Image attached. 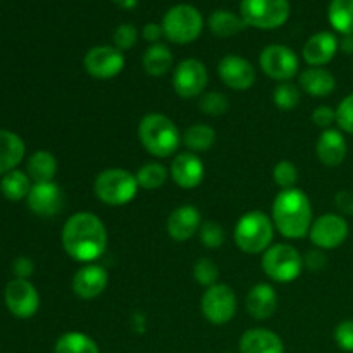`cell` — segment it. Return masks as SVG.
<instances>
[{
    "label": "cell",
    "instance_id": "obj_35",
    "mask_svg": "<svg viewBox=\"0 0 353 353\" xmlns=\"http://www.w3.org/2000/svg\"><path fill=\"white\" fill-rule=\"evenodd\" d=\"M193 278H195V281L199 285L209 288V286H214L216 283H219L217 281L219 279V268H217V264L212 259L202 257L193 265Z\"/></svg>",
    "mask_w": 353,
    "mask_h": 353
},
{
    "label": "cell",
    "instance_id": "obj_18",
    "mask_svg": "<svg viewBox=\"0 0 353 353\" xmlns=\"http://www.w3.org/2000/svg\"><path fill=\"white\" fill-rule=\"evenodd\" d=\"M109 285V272L103 265L83 264L72 278V292L81 300H93L102 295Z\"/></svg>",
    "mask_w": 353,
    "mask_h": 353
},
{
    "label": "cell",
    "instance_id": "obj_49",
    "mask_svg": "<svg viewBox=\"0 0 353 353\" xmlns=\"http://www.w3.org/2000/svg\"><path fill=\"white\" fill-rule=\"evenodd\" d=\"M223 353H231V352H223Z\"/></svg>",
    "mask_w": 353,
    "mask_h": 353
},
{
    "label": "cell",
    "instance_id": "obj_19",
    "mask_svg": "<svg viewBox=\"0 0 353 353\" xmlns=\"http://www.w3.org/2000/svg\"><path fill=\"white\" fill-rule=\"evenodd\" d=\"M200 226H202V216H200V210L192 203L176 207L165 221L168 234L174 241L192 240L195 234H199Z\"/></svg>",
    "mask_w": 353,
    "mask_h": 353
},
{
    "label": "cell",
    "instance_id": "obj_44",
    "mask_svg": "<svg viewBox=\"0 0 353 353\" xmlns=\"http://www.w3.org/2000/svg\"><path fill=\"white\" fill-rule=\"evenodd\" d=\"M141 37L143 40H147L148 43L154 45V43H161V38L164 37V31H162L161 24H155V23H148L145 24L143 31H141Z\"/></svg>",
    "mask_w": 353,
    "mask_h": 353
},
{
    "label": "cell",
    "instance_id": "obj_25",
    "mask_svg": "<svg viewBox=\"0 0 353 353\" xmlns=\"http://www.w3.org/2000/svg\"><path fill=\"white\" fill-rule=\"evenodd\" d=\"M26 154V145L19 134L0 130V174L14 171Z\"/></svg>",
    "mask_w": 353,
    "mask_h": 353
},
{
    "label": "cell",
    "instance_id": "obj_2",
    "mask_svg": "<svg viewBox=\"0 0 353 353\" xmlns=\"http://www.w3.org/2000/svg\"><path fill=\"white\" fill-rule=\"evenodd\" d=\"M271 219L276 231L288 240H302L309 236L314 223L310 199L300 188L281 190L272 202Z\"/></svg>",
    "mask_w": 353,
    "mask_h": 353
},
{
    "label": "cell",
    "instance_id": "obj_42",
    "mask_svg": "<svg viewBox=\"0 0 353 353\" xmlns=\"http://www.w3.org/2000/svg\"><path fill=\"white\" fill-rule=\"evenodd\" d=\"M312 123L321 130H330L336 123V109L330 105H319L312 112Z\"/></svg>",
    "mask_w": 353,
    "mask_h": 353
},
{
    "label": "cell",
    "instance_id": "obj_26",
    "mask_svg": "<svg viewBox=\"0 0 353 353\" xmlns=\"http://www.w3.org/2000/svg\"><path fill=\"white\" fill-rule=\"evenodd\" d=\"M141 64H143L145 72L148 76L159 78V76H164L165 72L171 71L172 64H174V57H172V52L168 45L154 43L145 50Z\"/></svg>",
    "mask_w": 353,
    "mask_h": 353
},
{
    "label": "cell",
    "instance_id": "obj_3",
    "mask_svg": "<svg viewBox=\"0 0 353 353\" xmlns=\"http://www.w3.org/2000/svg\"><path fill=\"white\" fill-rule=\"evenodd\" d=\"M138 138L145 150L157 159L171 157L183 143V134L168 116L150 112L138 123Z\"/></svg>",
    "mask_w": 353,
    "mask_h": 353
},
{
    "label": "cell",
    "instance_id": "obj_47",
    "mask_svg": "<svg viewBox=\"0 0 353 353\" xmlns=\"http://www.w3.org/2000/svg\"><path fill=\"white\" fill-rule=\"evenodd\" d=\"M340 48L345 54H353V34H345L340 40Z\"/></svg>",
    "mask_w": 353,
    "mask_h": 353
},
{
    "label": "cell",
    "instance_id": "obj_31",
    "mask_svg": "<svg viewBox=\"0 0 353 353\" xmlns=\"http://www.w3.org/2000/svg\"><path fill=\"white\" fill-rule=\"evenodd\" d=\"M327 19L333 30L343 37L353 34V0H331Z\"/></svg>",
    "mask_w": 353,
    "mask_h": 353
},
{
    "label": "cell",
    "instance_id": "obj_20",
    "mask_svg": "<svg viewBox=\"0 0 353 353\" xmlns=\"http://www.w3.org/2000/svg\"><path fill=\"white\" fill-rule=\"evenodd\" d=\"M338 48H340V40L336 34L330 31H319L305 41L302 57L309 64V68H323L333 61Z\"/></svg>",
    "mask_w": 353,
    "mask_h": 353
},
{
    "label": "cell",
    "instance_id": "obj_40",
    "mask_svg": "<svg viewBox=\"0 0 353 353\" xmlns=\"http://www.w3.org/2000/svg\"><path fill=\"white\" fill-rule=\"evenodd\" d=\"M336 124L340 131L353 134V93L345 97L336 107Z\"/></svg>",
    "mask_w": 353,
    "mask_h": 353
},
{
    "label": "cell",
    "instance_id": "obj_9",
    "mask_svg": "<svg viewBox=\"0 0 353 353\" xmlns=\"http://www.w3.org/2000/svg\"><path fill=\"white\" fill-rule=\"evenodd\" d=\"M236 293L224 283H216L214 286L205 288L202 299H200L202 316L214 326H223V324L230 323L236 316Z\"/></svg>",
    "mask_w": 353,
    "mask_h": 353
},
{
    "label": "cell",
    "instance_id": "obj_12",
    "mask_svg": "<svg viewBox=\"0 0 353 353\" xmlns=\"http://www.w3.org/2000/svg\"><path fill=\"white\" fill-rule=\"evenodd\" d=\"M348 231L350 228L343 216L327 212L314 219L309 238L314 247L319 250H334L345 243V240L348 238Z\"/></svg>",
    "mask_w": 353,
    "mask_h": 353
},
{
    "label": "cell",
    "instance_id": "obj_48",
    "mask_svg": "<svg viewBox=\"0 0 353 353\" xmlns=\"http://www.w3.org/2000/svg\"><path fill=\"white\" fill-rule=\"evenodd\" d=\"M114 3H117V6L121 7V9H126V10H131L137 7L138 0H112Z\"/></svg>",
    "mask_w": 353,
    "mask_h": 353
},
{
    "label": "cell",
    "instance_id": "obj_6",
    "mask_svg": "<svg viewBox=\"0 0 353 353\" xmlns=\"http://www.w3.org/2000/svg\"><path fill=\"white\" fill-rule=\"evenodd\" d=\"M161 26L169 41L176 45H188L202 34L203 17L196 7L178 3L164 14Z\"/></svg>",
    "mask_w": 353,
    "mask_h": 353
},
{
    "label": "cell",
    "instance_id": "obj_11",
    "mask_svg": "<svg viewBox=\"0 0 353 353\" xmlns=\"http://www.w3.org/2000/svg\"><path fill=\"white\" fill-rule=\"evenodd\" d=\"M209 83V72L205 64L199 59H185L172 71V88L181 99L202 97Z\"/></svg>",
    "mask_w": 353,
    "mask_h": 353
},
{
    "label": "cell",
    "instance_id": "obj_7",
    "mask_svg": "<svg viewBox=\"0 0 353 353\" xmlns=\"http://www.w3.org/2000/svg\"><path fill=\"white\" fill-rule=\"evenodd\" d=\"M303 268L302 254L288 243H274L262 254V271L274 283L295 281Z\"/></svg>",
    "mask_w": 353,
    "mask_h": 353
},
{
    "label": "cell",
    "instance_id": "obj_39",
    "mask_svg": "<svg viewBox=\"0 0 353 353\" xmlns=\"http://www.w3.org/2000/svg\"><path fill=\"white\" fill-rule=\"evenodd\" d=\"M112 40H114V47H116L117 50L121 52L130 50V48H133L134 43L138 41L137 26H133V24L130 23L119 24V26L116 28V31H114Z\"/></svg>",
    "mask_w": 353,
    "mask_h": 353
},
{
    "label": "cell",
    "instance_id": "obj_46",
    "mask_svg": "<svg viewBox=\"0 0 353 353\" xmlns=\"http://www.w3.org/2000/svg\"><path fill=\"white\" fill-rule=\"evenodd\" d=\"M338 209L347 214H353V195L348 192H340L336 195Z\"/></svg>",
    "mask_w": 353,
    "mask_h": 353
},
{
    "label": "cell",
    "instance_id": "obj_45",
    "mask_svg": "<svg viewBox=\"0 0 353 353\" xmlns=\"http://www.w3.org/2000/svg\"><path fill=\"white\" fill-rule=\"evenodd\" d=\"M303 264H305L309 269H316V271H319V269L326 264V257H324L323 250H319V248H317V250H310L309 254L303 257Z\"/></svg>",
    "mask_w": 353,
    "mask_h": 353
},
{
    "label": "cell",
    "instance_id": "obj_23",
    "mask_svg": "<svg viewBox=\"0 0 353 353\" xmlns=\"http://www.w3.org/2000/svg\"><path fill=\"white\" fill-rule=\"evenodd\" d=\"M240 353H285L281 338L265 327H254L240 338Z\"/></svg>",
    "mask_w": 353,
    "mask_h": 353
},
{
    "label": "cell",
    "instance_id": "obj_34",
    "mask_svg": "<svg viewBox=\"0 0 353 353\" xmlns=\"http://www.w3.org/2000/svg\"><path fill=\"white\" fill-rule=\"evenodd\" d=\"M272 100L281 110H293L300 103V90L292 81L279 83L272 93Z\"/></svg>",
    "mask_w": 353,
    "mask_h": 353
},
{
    "label": "cell",
    "instance_id": "obj_14",
    "mask_svg": "<svg viewBox=\"0 0 353 353\" xmlns=\"http://www.w3.org/2000/svg\"><path fill=\"white\" fill-rule=\"evenodd\" d=\"M9 312L17 319H30L40 309V295L28 279H12L7 283L3 292Z\"/></svg>",
    "mask_w": 353,
    "mask_h": 353
},
{
    "label": "cell",
    "instance_id": "obj_38",
    "mask_svg": "<svg viewBox=\"0 0 353 353\" xmlns=\"http://www.w3.org/2000/svg\"><path fill=\"white\" fill-rule=\"evenodd\" d=\"M200 241L205 245L210 250H216V248H221L224 245V240H226V233H224L223 226L216 221H205L202 223L199 231Z\"/></svg>",
    "mask_w": 353,
    "mask_h": 353
},
{
    "label": "cell",
    "instance_id": "obj_17",
    "mask_svg": "<svg viewBox=\"0 0 353 353\" xmlns=\"http://www.w3.org/2000/svg\"><path fill=\"white\" fill-rule=\"evenodd\" d=\"M205 168L199 154L193 152H179L174 155L169 168V178L183 190H193L203 181Z\"/></svg>",
    "mask_w": 353,
    "mask_h": 353
},
{
    "label": "cell",
    "instance_id": "obj_13",
    "mask_svg": "<svg viewBox=\"0 0 353 353\" xmlns=\"http://www.w3.org/2000/svg\"><path fill=\"white\" fill-rule=\"evenodd\" d=\"M124 55L110 45H97L85 54V71L95 79H112L124 69Z\"/></svg>",
    "mask_w": 353,
    "mask_h": 353
},
{
    "label": "cell",
    "instance_id": "obj_22",
    "mask_svg": "<svg viewBox=\"0 0 353 353\" xmlns=\"http://www.w3.org/2000/svg\"><path fill=\"white\" fill-rule=\"evenodd\" d=\"M348 145L340 130H324L316 141V155L326 168H338L347 159Z\"/></svg>",
    "mask_w": 353,
    "mask_h": 353
},
{
    "label": "cell",
    "instance_id": "obj_37",
    "mask_svg": "<svg viewBox=\"0 0 353 353\" xmlns=\"http://www.w3.org/2000/svg\"><path fill=\"white\" fill-rule=\"evenodd\" d=\"M272 179L281 190L295 188L299 181V169L292 161H279L272 169Z\"/></svg>",
    "mask_w": 353,
    "mask_h": 353
},
{
    "label": "cell",
    "instance_id": "obj_1",
    "mask_svg": "<svg viewBox=\"0 0 353 353\" xmlns=\"http://www.w3.org/2000/svg\"><path fill=\"white\" fill-rule=\"evenodd\" d=\"M61 241L72 261L92 264L105 254L109 233L99 216L93 212H76L62 226Z\"/></svg>",
    "mask_w": 353,
    "mask_h": 353
},
{
    "label": "cell",
    "instance_id": "obj_27",
    "mask_svg": "<svg viewBox=\"0 0 353 353\" xmlns=\"http://www.w3.org/2000/svg\"><path fill=\"white\" fill-rule=\"evenodd\" d=\"M26 172L33 183L54 181L57 174V159L48 150H37L28 159Z\"/></svg>",
    "mask_w": 353,
    "mask_h": 353
},
{
    "label": "cell",
    "instance_id": "obj_36",
    "mask_svg": "<svg viewBox=\"0 0 353 353\" xmlns=\"http://www.w3.org/2000/svg\"><path fill=\"white\" fill-rule=\"evenodd\" d=\"M230 109V100L221 92H209L200 97V110L207 116H223Z\"/></svg>",
    "mask_w": 353,
    "mask_h": 353
},
{
    "label": "cell",
    "instance_id": "obj_15",
    "mask_svg": "<svg viewBox=\"0 0 353 353\" xmlns=\"http://www.w3.org/2000/svg\"><path fill=\"white\" fill-rule=\"evenodd\" d=\"M217 74L228 88L236 92L252 88L257 79V72L252 62L236 54H230L221 59L217 64Z\"/></svg>",
    "mask_w": 353,
    "mask_h": 353
},
{
    "label": "cell",
    "instance_id": "obj_21",
    "mask_svg": "<svg viewBox=\"0 0 353 353\" xmlns=\"http://www.w3.org/2000/svg\"><path fill=\"white\" fill-rule=\"evenodd\" d=\"M245 307L255 321L271 319L278 309V292L269 283H257L248 290Z\"/></svg>",
    "mask_w": 353,
    "mask_h": 353
},
{
    "label": "cell",
    "instance_id": "obj_16",
    "mask_svg": "<svg viewBox=\"0 0 353 353\" xmlns=\"http://www.w3.org/2000/svg\"><path fill=\"white\" fill-rule=\"evenodd\" d=\"M26 200L31 212L40 217H54L62 210L64 193H62L61 186L54 181L33 183Z\"/></svg>",
    "mask_w": 353,
    "mask_h": 353
},
{
    "label": "cell",
    "instance_id": "obj_43",
    "mask_svg": "<svg viewBox=\"0 0 353 353\" xmlns=\"http://www.w3.org/2000/svg\"><path fill=\"white\" fill-rule=\"evenodd\" d=\"M12 271H14V274H16V278L28 279L34 271L33 261L28 257H17L12 264Z\"/></svg>",
    "mask_w": 353,
    "mask_h": 353
},
{
    "label": "cell",
    "instance_id": "obj_41",
    "mask_svg": "<svg viewBox=\"0 0 353 353\" xmlns=\"http://www.w3.org/2000/svg\"><path fill=\"white\" fill-rule=\"evenodd\" d=\"M334 341L345 352L353 353V319L341 321L334 330Z\"/></svg>",
    "mask_w": 353,
    "mask_h": 353
},
{
    "label": "cell",
    "instance_id": "obj_28",
    "mask_svg": "<svg viewBox=\"0 0 353 353\" xmlns=\"http://www.w3.org/2000/svg\"><path fill=\"white\" fill-rule=\"evenodd\" d=\"M207 24H209V30L212 31V34L219 38H231L247 28L243 17L231 12V10H216V12L210 14Z\"/></svg>",
    "mask_w": 353,
    "mask_h": 353
},
{
    "label": "cell",
    "instance_id": "obj_4",
    "mask_svg": "<svg viewBox=\"0 0 353 353\" xmlns=\"http://www.w3.org/2000/svg\"><path fill=\"white\" fill-rule=\"evenodd\" d=\"M274 223L262 210H250L238 219L234 226V243L243 254H264L274 240Z\"/></svg>",
    "mask_w": 353,
    "mask_h": 353
},
{
    "label": "cell",
    "instance_id": "obj_30",
    "mask_svg": "<svg viewBox=\"0 0 353 353\" xmlns=\"http://www.w3.org/2000/svg\"><path fill=\"white\" fill-rule=\"evenodd\" d=\"M54 353H100L99 345L88 334L79 331H69L55 341Z\"/></svg>",
    "mask_w": 353,
    "mask_h": 353
},
{
    "label": "cell",
    "instance_id": "obj_33",
    "mask_svg": "<svg viewBox=\"0 0 353 353\" xmlns=\"http://www.w3.org/2000/svg\"><path fill=\"white\" fill-rule=\"evenodd\" d=\"M138 186L143 190H159L165 185L169 178V169L161 162H145L137 171Z\"/></svg>",
    "mask_w": 353,
    "mask_h": 353
},
{
    "label": "cell",
    "instance_id": "obj_24",
    "mask_svg": "<svg viewBox=\"0 0 353 353\" xmlns=\"http://www.w3.org/2000/svg\"><path fill=\"white\" fill-rule=\"evenodd\" d=\"M299 81L307 95L317 97V99L331 95L336 88V78L333 76V72L324 68L303 69L299 76Z\"/></svg>",
    "mask_w": 353,
    "mask_h": 353
},
{
    "label": "cell",
    "instance_id": "obj_29",
    "mask_svg": "<svg viewBox=\"0 0 353 353\" xmlns=\"http://www.w3.org/2000/svg\"><path fill=\"white\" fill-rule=\"evenodd\" d=\"M216 130L209 124H192L190 128H186V131L183 133V143L188 148V152L193 154H202V152L210 150L216 143Z\"/></svg>",
    "mask_w": 353,
    "mask_h": 353
},
{
    "label": "cell",
    "instance_id": "obj_10",
    "mask_svg": "<svg viewBox=\"0 0 353 353\" xmlns=\"http://www.w3.org/2000/svg\"><path fill=\"white\" fill-rule=\"evenodd\" d=\"M259 65L265 76L285 83L299 74L300 59L286 45H268L259 55Z\"/></svg>",
    "mask_w": 353,
    "mask_h": 353
},
{
    "label": "cell",
    "instance_id": "obj_32",
    "mask_svg": "<svg viewBox=\"0 0 353 353\" xmlns=\"http://www.w3.org/2000/svg\"><path fill=\"white\" fill-rule=\"evenodd\" d=\"M31 186L33 185H31V178L28 176V172L14 169V171L3 174L2 181H0V192L3 193L6 199L17 202L30 195Z\"/></svg>",
    "mask_w": 353,
    "mask_h": 353
},
{
    "label": "cell",
    "instance_id": "obj_8",
    "mask_svg": "<svg viewBox=\"0 0 353 353\" xmlns=\"http://www.w3.org/2000/svg\"><path fill=\"white\" fill-rule=\"evenodd\" d=\"M292 7L288 0H241L240 16L245 24L257 30H276L288 21Z\"/></svg>",
    "mask_w": 353,
    "mask_h": 353
},
{
    "label": "cell",
    "instance_id": "obj_5",
    "mask_svg": "<svg viewBox=\"0 0 353 353\" xmlns=\"http://www.w3.org/2000/svg\"><path fill=\"white\" fill-rule=\"evenodd\" d=\"M137 176L128 169L109 168L99 172L93 181V193L102 203L110 207H123L130 203L138 193Z\"/></svg>",
    "mask_w": 353,
    "mask_h": 353
}]
</instances>
